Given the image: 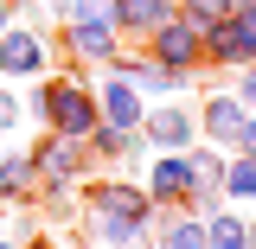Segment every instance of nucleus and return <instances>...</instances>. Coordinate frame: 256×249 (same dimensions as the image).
<instances>
[{
	"mask_svg": "<svg viewBox=\"0 0 256 249\" xmlns=\"http://www.w3.org/2000/svg\"><path fill=\"white\" fill-rule=\"evenodd\" d=\"M0 249H26V237H0Z\"/></svg>",
	"mask_w": 256,
	"mask_h": 249,
	"instance_id": "23",
	"label": "nucleus"
},
{
	"mask_svg": "<svg viewBox=\"0 0 256 249\" xmlns=\"http://www.w3.org/2000/svg\"><path fill=\"white\" fill-rule=\"evenodd\" d=\"M20 115H26V109H20V83H6V77H0V134H13Z\"/></svg>",
	"mask_w": 256,
	"mask_h": 249,
	"instance_id": "17",
	"label": "nucleus"
},
{
	"mask_svg": "<svg viewBox=\"0 0 256 249\" xmlns=\"http://www.w3.org/2000/svg\"><path fill=\"white\" fill-rule=\"evenodd\" d=\"M230 96H237L244 109H256V58H250V64H237V70H230Z\"/></svg>",
	"mask_w": 256,
	"mask_h": 249,
	"instance_id": "18",
	"label": "nucleus"
},
{
	"mask_svg": "<svg viewBox=\"0 0 256 249\" xmlns=\"http://www.w3.org/2000/svg\"><path fill=\"white\" fill-rule=\"evenodd\" d=\"M52 45H58L64 70H102V64L122 51V32L109 26V13L102 19H58V32H52Z\"/></svg>",
	"mask_w": 256,
	"mask_h": 249,
	"instance_id": "5",
	"label": "nucleus"
},
{
	"mask_svg": "<svg viewBox=\"0 0 256 249\" xmlns=\"http://www.w3.org/2000/svg\"><path fill=\"white\" fill-rule=\"evenodd\" d=\"M109 0H58V19H102Z\"/></svg>",
	"mask_w": 256,
	"mask_h": 249,
	"instance_id": "19",
	"label": "nucleus"
},
{
	"mask_svg": "<svg viewBox=\"0 0 256 249\" xmlns=\"http://www.w3.org/2000/svg\"><path fill=\"white\" fill-rule=\"evenodd\" d=\"M224 205H256V154H224Z\"/></svg>",
	"mask_w": 256,
	"mask_h": 249,
	"instance_id": "14",
	"label": "nucleus"
},
{
	"mask_svg": "<svg viewBox=\"0 0 256 249\" xmlns=\"http://www.w3.org/2000/svg\"><path fill=\"white\" fill-rule=\"evenodd\" d=\"M77 198H84L77 205V224L102 249H148V237H154V224H160V205L141 192L134 173L128 179H84Z\"/></svg>",
	"mask_w": 256,
	"mask_h": 249,
	"instance_id": "1",
	"label": "nucleus"
},
{
	"mask_svg": "<svg viewBox=\"0 0 256 249\" xmlns=\"http://www.w3.org/2000/svg\"><path fill=\"white\" fill-rule=\"evenodd\" d=\"M148 243H154V249H205V211H192V205H166Z\"/></svg>",
	"mask_w": 256,
	"mask_h": 249,
	"instance_id": "11",
	"label": "nucleus"
},
{
	"mask_svg": "<svg viewBox=\"0 0 256 249\" xmlns=\"http://www.w3.org/2000/svg\"><path fill=\"white\" fill-rule=\"evenodd\" d=\"M205 249H244V211L237 205L205 211Z\"/></svg>",
	"mask_w": 256,
	"mask_h": 249,
	"instance_id": "15",
	"label": "nucleus"
},
{
	"mask_svg": "<svg viewBox=\"0 0 256 249\" xmlns=\"http://www.w3.org/2000/svg\"><path fill=\"white\" fill-rule=\"evenodd\" d=\"M192 109H198V141H212V147H224V154L237 147V134H244V122H250V109H244L230 90H205Z\"/></svg>",
	"mask_w": 256,
	"mask_h": 249,
	"instance_id": "9",
	"label": "nucleus"
},
{
	"mask_svg": "<svg viewBox=\"0 0 256 249\" xmlns=\"http://www.w3.org/2000/svg\"><path fill=\"white\" fill-rule=\"evenodd\" d=\"M256 58V6H230L224 19L205 26V70H237V64Z\"/></svg>",
	"mask_w": 256,
	"mask_h": 249,
	"instance_id": "7",
	"label": "nucleus"
},
{
	"mask_svg": "<svg viewBox=\"0 0 256 249\" xmlns=\"http://www.w3.org/2000/svg\"><path fill=\"white\" fill-rule=\"evenodd\" d=\"M237 6H256V0H237Z\"/></svg>",
	"mask_w": 256,
	"mask_h": 249,
	"instance_id": "24",
	"label": "nucleus"
},
{
	"mask_svg": "<svg viewBox=\"0 0 256 249\" xmlns=\"http://www.w3.org/2000/svg\"><path fill=\"white\" fill-rule=\"evenodd\" d=\"M90 147L77 141V134H38L32 141V179H38V192L32 198H70V192H84V179H90Z\"/></svg>",
	"mask_w": 256,
	"mask_h": 249,
	"instance_id": "3",
	"label": "nucleus"
},
{
	"mask_svg": "<svg viewBox=\"0 0 256 249\" xmlns=\"http://www.w3.org/2000/svg\"><path fill=\"white\" fill-rule=\"evenodd\" d=\"M237 147H244V154H256V109H250V122H244V134H237Z\"/></svg>",
	"mask_w": 256,
	"mask_h": 249,
	"instance_id": "20",
	"label": "nucleus"
},
{
	"mask_svg": "<svg viewBox=\"0 0 256 249\" xmlns=\"http://www.w3.org/2000/svg\"><path fill=\"white\" fill-rule=\"evenodd\" d=\"M52 70H58V45L32 19V0H26V13H13L0 26V77L6 83H32V77H52Z\"/></svg>",
	"mask_w": 256,
	"mask_h": 249,
	"instance_id": "4",
	"label": "nucleus"
},
{
	"mask_svg": "<svg viewBox=\"0 0 256 249\" xmlns=\"http://www.w3.org/2000/svg\"><path fill=\"white\" fill-rule=\"evenodd\" d=\"M244 249H256V211L244 218Z\"/></svg>",
	"mask_w": 256,
	"mask_h": 249,
	"instance_id": "21",
	"label": "nucleus"
},
{
	"mask_svg": "<svg viewBox=\"0 0 256 249\" xmlns=\"http://www.w3.org/2000/svg\"><path fill=\"white\" fill-rule=\"evenodd\" d=\"M186 166H192L186 205H192V211H218V205H224V147L192 141V147H186Z\"/></svg>",
	"mask_w": 256,
	"mask_h": 249,
	"instance_id": "10",
	"label": "nucleus"
},
{
	"mask_svg": "<svg viewBox=\"0 0 256 249\" xmlns=\"http://www.w3.org/2000/svg\"><path fill=\"white\" fill-rule=\"evenodd\" d=\"M141 51L166 70H192V77H205V26L186 19V13H173V19H160L148 38H141Z\"/></svg>",
	"mask_w": 256,
	"mask_h": 249,
	"instance_id": "6",
	"label": "nucleus"
},
{
	"mask_svg": "<svg viewBox=\"0 0 256 249\" xmlns=\"http://www.w3.org/2000/svg\"><path fill=\"white\" fill-rule=\"evenodd\" d=\"M26 109L38 128H52V134H90L102 115H96V77L90 70H52V77H32V90H26Z\"/></svg>",
	"mask_w": 256,
	"mask_h": 249,
	"instance_id": "2",
	"label": "nucleus"
},
{
	"mask_svg": "<svg viewBox=\"0 0 256 249\" xmlns=\"http://www.w3.org/2000/svg\"><path fill=\"white\" fill-rule=\"evenodd\" d=\"M32 192H38V179H32V147H6L0 154V205L20 211Z\"/></svg>",
	"mask_w": 256,
	"mask_h": 249,
	"instance_id": "13",
	"label": "nucleus"
},
{
	"mask_svg": "<svg viewBox=\"0 0 256 249\" xmlns=\"http://www.w3.org/2000/svg\"><path fill=\"white\" fill-rule=\"evenodd\" d=\"M141 141H148V154H186L192 141H198V109H192L186 96H160V102H148Z\"/></svg>",
	"mask_w": 256,
	"mask_h": 249,
	"instance_id": "8",
	"label": "nucleus"
},
{
	"mask_svg": "<svg viewBox=\"0 0 256 249\" xmlns=\"http://www.w3.org/2000/svg\"><path fill=\"white\" fill-rule=\"evenodd\" d=\"M173 6H180L186 19H198V26H212V19H224V13H230L237 0H173Z\"/></svg>",
	"mask_w": 256,
	"mask_h": 249,
	"instance_id": "16",
	"label": "nucleus"
},
{
	"mask_svg": "<svg viewBox=\"0 0 256 249\" xmlns=\"http://www.w3.org/2000/svg\"><path fill=\"white\" fill-rule=\"evenodd\" d=\"M13 13H20V6H13V0H0V26H6V19H13Z\"/></svg>",
	"mask_w": 256,
	"mask_h": 249,
	"instance_id": "22",
	"label": "nucleus"
},
{
	"mask_svg": "<svg viewBox=\"0 0 256 249\" xmlns=\"http://www.w3.org/2000/svg\"><path fill=\"white\" fill-rule=\"evenodd\" d=\"M173 13H180L173 0H109V26L122 32V38H134V45H141L160 19H173Z\"/></svg>",
	"mask_w": 256,
	"mask_h": 249,
	"instance_id": "12",
	"label": "nucleus"
},
{
	"mask_svg": "<svg viewBox=\"0 0 256 249\" xmlns=\"http://www.w3.org/2000/svg\"><path fill=\"white\" fill-rule=\"evenodd\" d=\"M13 6H26V0H13Z\"/></svg>",
	"mask_w": 256,
	"mask_h": 249,
	"instance_id": "25",
	"label": "nucleus"
}]
</instances>
